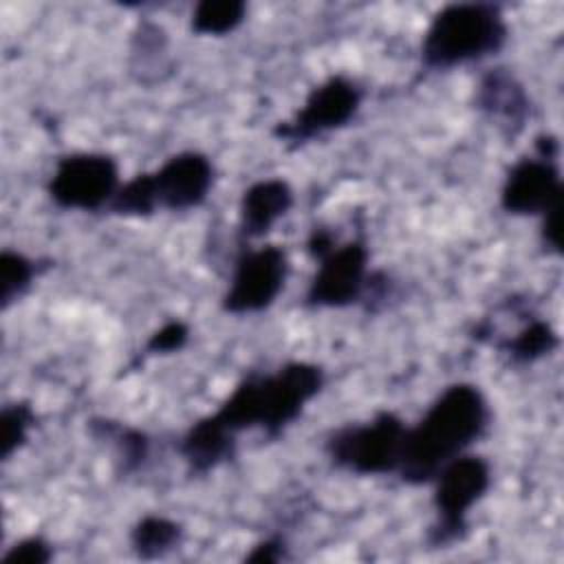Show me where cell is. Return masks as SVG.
Here are the masks:
<instances>
[{"label":"cell","instance_id":"1","mask_svg":"<svg viewBox=\"0 0 564 564\" xmlns=\"http://www.w3.org/2000/svg\"><path fill=\"white\" fill-rule=\"evenodd\" d=\"M489 421L482 392L471 383L445 388L423 419L405 430L397 474L408 485H425L456 456L480 438Z\"/></svg>","mask_w":564,"mask_h":564},{"label":"cell","instance_id":"2","mask_svg":"<svg viewBox=\"0 0 564 564\" xmlns=\"http://www.w3.org/2000/svg\"><path fill=\"white\" fill-rule=\"evenodd\" d=\"M507 22L491 2H456L434 13L421 44L430 70H447L498 53L507 42Z\"/></svg>","mask_w":564,"mask_h":564},{"label":"cell","instance_id":"3","mask_svg":"<svg viewBox=\"0 0 564 564\" xmlns=\"http://www.w3.org/2000/svg\"><path fill=\"white\" fill-rule=\"evenodd\" d=\"M434 482V524L427 533L432 549H447L467 535V516L487 494L491 469L482 456L460 454L449 460Z\"/></svg>","mask_w":564,"mask_h":564},{"label":"cell","instance_id":"4","mask_svg":"<svg viewBox=\"0 0 564 564\" xmlns=\"http://www.w3.org/2000/svg\"><path fill=\"white\" fill-rule=\"evenodd\" d=\"M405 423L392 412L335 430L326 441V454L335 467L359 476H386L399 469Z\"/></svg>","mask_w":564,"mask_h":564},{"label":"cell","instance_id":"5","mask_svg":"<svg viewBox=\"0 0 564 564\" xmlns=\"http://www.w3.org/2000/svg\"><path fill=\"white\" fill-rule=\"evenodd\" d=\"M119 187V170L112 156L73 152L57 161L48 181V198L62 209L99 212L108 209Z\"/></svg>","mask_w":564,"mask_h":564},{"label":"cell","instance_id":"6","mask_svg":"<svg viewBox=\"0 0 564 564\" xmlns=\"http://www.w3.org/2000/svg\"><path fill=\"white\" fill-rule=\"evenodd\" d=\"M538 154L524 156L505 176L500 205L513 216H544L562 205V181L555 165L557 139L542 134L535 141Z\"/></svg>","mask_w":564,"mask_h":564},{"label":"cell","instance_id":"7","mask_svg":"<svg viewBox=\"0 0 564 564\" xmlns=\"http://www.w3.org/2000/svg\"><path fill=\"white\" fill-rule=\"evenodd\" d=\"M260 430L269 438H278L317 397L324 386V370L317 364L291 361L271 375H256Z\"/></svg>","mask_w":564,"mask_h":564},{"label":"cell","instance_id":"8","mask_svg":"<svg viewBox=\"0 0 564 564\" xmlns=\"http://www.w3.org/2000/svg\"><path fill=\"white\" fill-rule=\"evenodd\" d=\"M289 275L286 251L278 245L242 249L234 264L223 308L231 315H249L269 308L284 289Z\"/></svg>","mask_w":564,"mask_h":564},{"label":"cell","instance_id":"9","mask_svg":"<svg viewBox=\"0 0 564 564\" xmlns=\"http://www.w3.org/2000/svg\"><path fill=\"white\" fill-rule=\"evenodd\" d=\"M361 99L364 90L357 82L333 75L315 86L295 117L280 123L273 134L293 145L306 143L319 134L344 128L357 115Z\"/></svg>","mask_w":564,"mask_h":564},{"label":"cell","instance_id":"10","mask_svg":"<svg viewBox=\"0 0 564 564\" xmlns=\"http://www.w3.org/2000/svg\"><path fill=\"white\" fill-rule=\"evenodd\" d=\"M370 282L368 247L364 240L335 245L319 258L317 271L306 289L304 304L311 308H344L366 295Z\"/></svg>","mask_w":564,"mask_h":564},{"label":"cell","instance_id":"11","mask_svg":"<svg viewBox=\"0 0 564 564\" xmlns=\"http://www.w3.org/2000/svg\"><path fill=\"white\" fill-rule=\"evenodd\" d=\"M159 209L187 212L205 203L214 185L212 161L194 150L170 156L156 172H150Z\"/></svg>","mask_w":564,"mask_h":564},{"label":"cell","instance_id":"12","mask_svg":"<svg viewBox=\"0 0 564 564\" xmlns=\"http://www.w3.org/2000/svg\"><path fill=\"white\" fill-rule=\"evenodd\" d=\"M293 205V189L282 178H264L249 185L238 207L240 238L264 236Z\"/></svg>","mask_w":564,"mask_h":564},{"label":"cell","instance_id":"13","mask_svg":"<svg viewBox=\"0 0 564 564\" xmlns=\"http://www.w3.org/2000/svg\"><path fill=\"white\" fill-rule=\"evenodd\" d=\"M178 452L192 474H207L236 454V436L209 414L183 434Z\"/></svg>","mask_w":564,"mask_h":564},{"label":"cell","instance_id":"14","mask_svg":"<svg viewBox=\"0 0 564 564\" xmlns=\"http://www.w3.org/2000/svg\"><path fill=\"white\" fill-rule=\"evenodd\" d=\"M476 106L507 128L522 130L529 115V97L522 84L507 68H491L482 75L476 93Z\"/></svg>","mask_w":564,"mask_h":564},{"label":"cell","instance_id":"15","mask_svg":"<svg viewBox=\"0 0 564 564\" xmlns=\"http://www.w3.org/2000/svg\"><path fill=\"white\" fill-rule=\"evenodd\" d=\"M88 427L97 438L112 441L121 471H126V474L134 471L145 463V458L150 454V441L141 430L126 427V425L108 421V419L90 421Z\"/></svg>","mask_w":564,"mask_h":564},{"label":"cell","instance_id":"16","mask_svg":"<svg viewBox=\"0 0 564 564\" xmlns=\"http://www.w3.org/2000/svg\"><path fill=\"white\" fill-rule=\"evenodd\" d=\"M183 538V527L163 516H145L130 531L132 551L143 560H156L170 553Z\"/></svg>","mask_w":564,"mask_h":564},{"label":"cell","instance_id":"17","mask_svg":"<svg viewBox=\"0 0 564 564\" xmlns=\"http://www.w3.org/2000/svg\"><path fill=\"white\" fill-rule=\"evenodd\" d=\"M247 15L240 0H203L192 11V31L198 35H227L236 31Z\"/></svg>","mask_w":564,"mask_h":564},{"label":"cell","instance_id":"18","mask_svg":"<svg viewBox=\"0 0 564 564\" xmlns=\"http://www.w3.org/2000/svg\"><path fill=\"white\" fill-rule=\"evenodd\" d=\"M557 333L542 319L529 322L511 339L502 344V350L518 364H531L557 348Z\"/></svg>","mask_w":564,"mask_h":564},{"label":"cell","instance_id":"19","mask_svg":"<svg viewBox=\"0 0 564 564\" xmlns=\"http://www.w3.org/2000/svg\"><path fill=\"white\" fill-rule=\"evenodd\" d=\"M35 262L20 251L4 249L0 256V304L7 311L18 297L26 293L35 278Z\"/></svg>","mask_w":564,"mask_h":564},{"label":"cell","instance_id":"20","mask_svg":"<svg viewBox=\"0 0 564 564\" xmlns=\"http://www.w3.org/2000/svg\"><path fill=\"white\" fill-rule=\"evenodd\" d=\"M159 209L154 187H152V176L150 174H139L123 183L112 203L108 205V212L117 216H150Z\"/></svg>","mask_w":564,"mask_h":564},{"label":"cell","instance_id":"21","mask_svg":"<svg viewBox=\"0 0 564 564\" xmlns=\"http://www.w3.org/2000/svg\"><path fill=\"white\" fill-rule=\"evenodd\" d=\"M35 423V414L29 403H9L2 410V460H9L29 438V430Z\"/></svg>","mask_w":564,"mask_h":564},{"label":"cell","instance_id":"22","mask_svg":"<svg viewBox=\"0 0 564 564\" xmlns=\"http://www.w3.org/2000/svg\"><path fill=\"white\" fill-rule=\"evenodd\" d=\"M189 337V328L183 322H167L163 324L159 330H154L145 344V352L148 355H167V352H176L187 344Z\"/></svg>","mask_w":564,"mask_h":564},{"label":"cell","instance_id":"23","mask_svg":"<svg viewBox=\"0 0 564 564\" xmlns=\"http://www.w3.org/2000/svg\"><path fill=\"white\" fill-rule=\"evenodd\" d=\"M51 557H53V549L40 535H31V538L15 542L2 555L4 562H18V564H46V562H51Z\"/></svg>","mask_w":564,"mask_h":564},{"label":"cell","instance_id":"24","mask_svg":"<svg viewBox=\"0 0 564 564\" xmlns=\"http://www.w3.org/2000/svg\"><path fill=\"white\" fill-rule=\"evenodd\" d=\"M560 212H562V205H555L553 209H549L544 216H542V245L546 251L551 253H560Z\"/></svg>","mask_w":564,"mask_h":564},{"label":"cell","instance_id":"25","mask_svg":"<svg viewBox=\"0 0 564 564\" xmlns=\"http://www.w3.org/2000/svg\"><path fill=\"white\" fill-rule=\"evenodd\" d=\"M247 562H280L284 560V542L280 538H269V540H262L253 546V551L245 557Z\"/></svg>","mask_w":564,"mask_h":564},{"label":"cell","instance_id":"26","mask_svg":"<svg viewBox=\"0 0 564 564\" xmlns=\"http://www.w3.org/2000/svg\"><path fill=\"white\" fill-rule=\"evenodd\" d=\"M306 245H308V253L319 260L322 256H326L335 247V240H333V236L326 229H313V234L308 236Z\"/></svg>","mask_w":564,"mask_h":564}]
</instances>
